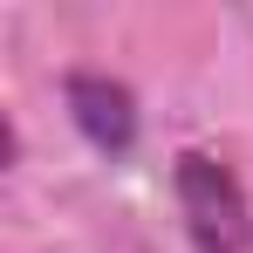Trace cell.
I'll return each instance as SVG.
<instances>
[{"label": "cell", "instance_id": "7a4b0ae2", "mask_svg": "<svg viewBox=\"0 0 253 253\" xmlns=\"http://www.w3.org/2000/svg\"><path fill=\"white\" fill-rule=\"evenodd\" d=\"M62 103H69L76 130L103 158H124L130 144H137V96H130V83L103 76V69H69L62 76Z\"/></svg>", "mask_w": 253, "mask_h": 253}, {"label": "cell", "instance_id": "6da1fadb", "mask_svg": "<svg viewBox=\"0 0 253 253\" xmlns=\"http://www.w3.org/2000/svg\"><path fill=\"white\" fill-rule=\"evenodd\" d=\"M171 199H178L192 253H253V199L226 158H212L199 144L178 151L171 158Z\"/></svg>", "mask_w": 253, "mask_h": 253}]
</instances>
